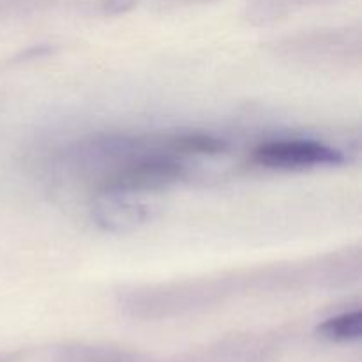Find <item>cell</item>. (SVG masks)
Masks as SVG:
<instances>
[{"mask_svg": "<svg viewBox=\"0 0 362 362\" xmlns=\"http://www.w3.org/2000/svg\"><path fill=\"white\" fill-rule=\"evenodd\" d=\"M318 334L329 341H356L362 334L361 311H349L338 317H331L318 325Z\"/></svg>", "mask_w": 362, "mask_h": 362, "instance_id": "3957f363", "label": "cell"}, {"mask_svg": "<svg viewBox=\"0 0 362 362\" xmlns=\"http://www.w3.org/2000/svg\"><path fill=\"white\" fill-rule=\"evenodd\" d=\"M253 161L265 168L300 170L339 165L341 152L313 140H276L255 148Z\"/></svg>", "mask_w": 362, "mask_h": 362, "instance_id": "6da1fadb", "label": "cell"}, {"mask_svg": "<svg viewBox=\"0 0 362 362\" xmlns=\"http://www.w3.org/2000/svg\"><path fill=\"white\" fill-rule=\"evenodd\" d=\"M223 148L218 138L205 136V134H186L172 141V151L180 154H216Z\"/></svg>", "mask_w": 362, "mask_h": 362, "instance_id": "277c9868", "label": "cell"}, {"mask_svg": "<svg viewBox=\"0 0 362 362\" xmlns=\"http://www.w3.org/2000/svg\"><path fill=\"white\" fill-rule=\"evenodd\" d=\"M182 168L177 163L170 159H145L127 168L120 170L112 180H110V189L112 191H145V189H158L168 184L179 180Z\"/></svg>", "mask_w": 362, "mask_h": 362, "instance_id": "7a4b0ae2", "label": "cell"}]
</instances>
